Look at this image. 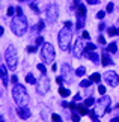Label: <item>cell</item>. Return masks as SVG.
<instances>
[{
  "mask_svg": "<svg viewBox=\"0 0 119 122\" xmlns=\"http://www.w3.org/2000/svg\"><path fill=\"white\" fill-rule=\"evenodd\" d=\"M12 95H14V101H15L18 106L26 107L27 104H29V95H27L24 86H21V84H18V83L14 84V87H12Z\"/></svg>",
  "mask_w": 119,
  "mask_h": 122,
  "instance_id": "obj_1",
  "label": "cell"
},
{
  "mask_svg": "<svg viewBox=\"0 0 119 122\" xmlns=\"http://www.w3.org/2000/svg\"><path fill=\"white\" fill-rule=\"evenodd\" d=\"M27 27H29V24H27V18L24 15H17L11 21V30L14 32V35H17V36L24 35L27 32Z\"/></svg>",
  "mask_w": 119,
  "mask_h": 122,
  "instance_id": "obj_2",
  "label": "cell"
},
{
  "mask_svg": "<svg viewBox=\"0 0 119 122\" xmlns=\"http://www.w3.org/2000/svg\"><path fill=\"white\" fill-rule=\"evenodd\" d=\"M71 38H72V33H71L69 27H63L60 32H59V47L63 51H68L69 50V44H71Z\"/></svg>",
  "mask_w": 119,
  "mask_h": 122,
  "instance_id": "obj_3",
  "label": "cell"
},
{
  "mask_svg": "<svg viewBox=\"0 0 119 122\" xmlns=\"http://www.w3.org/2000/svg\"><path fill=\"white\" fill-rule=\"evenodd\" d=\"M5 60H6L9 69H15L17 62H18V56H17V48L14 45H9L6 51H5Z\"/></svg>",
  "mask_w": 119,
  "mask_h": 122,
  "instance_id": "obj_4",
  "label": "cell"
},
{
  "mask_svg": "<svg viewBox=\"0 0 119 122\" xmlns=\"http://www.w3.org/2000/svg\"><path fill=\"white\" fill-rule=\"evenodd\" d=\"M41 56H42V60H44V63H53V59H54V48L51 44H42V48H41Z\"/></svg>",
  "mask_w": 119,
  "mask_h": 122,
  "instance_id": "obj_5",
  "label": "cell"
},
{
  "mask_svg": "<svg viewBox=\"0 0 119 122\" xmlns=\"http://www.w3.org/2000/svg\"><path fill=\"white\" fill-rule=\"evenodd\" d=\"M97 109H95V112H97V115L101 118V116L106 113V112H110V97H107V95H104L101 97L99 100L97 101Z\"/></svg>",
  "mask_w": 119,
  "mask_h": 122,
  "instance_id": "obj_6",
  "label": "cell"
},
{
  "mask_svg": "<svg viewBox=\"0 0 119 122\" xmlns=\"http://www.w3.org/2000/svg\"><path fill=\"white\" fill-rule=\"evenodd\" d=\"M48 89H50V80L45 74H42V78L36 83V92L39 95H44V93L48 92Z\"/></svg>",
  "mask_w": 119,
  "mask_h": 122,
  "instance_id": "obj_7",
  "label": "cell"
},
{
  "mask_svg": "<svg viewBox=\"0 0 119 122\" xmlns=\"http://www.w3.org/2000/svg\"><path fill=\"white\" fill-rule=\"evenodd\" d=\"M47 21L51 23V24H54L56 20H57V17H59V11H57V6L56 5H48V8H47Z\"/></svg>",
  "mask_w": 119,
  "mask_h": 122,
  "instance_id": "obj_8",
  "label": "cell"
},
{
  "mask_svg": "<svg viewBox=\"0 0 119 122\" xmlns=\"http://www.w3.org/2000/svg\"><path fill=\"white\" fill-rule=\"evenodd\" d=\"M86 50V47L83 44V38H77V41L74 42V48H72V54L75 57H82L83 51Z\"/></svg>",
  "mask_w": 119,
  "mask_h": 122,
  "instance_id": "obj_9",
  "label": "cell"
},
{
  "mask_svg": "<svg viewBox=\"0 0 119 122\" xmlns=\"http://www.w3.org/2000/svg\"><path fill=\"white\" fill-rule=\"evenodd\" d=\"M104 80H106V83H109L110 86H118V83H119V77H118V74L116 72H113V71H109L104 74Z\"/></svg>",
  "mask_w": 119,
  "mask_h": 122,
  "instance_id": "obj_10",
  "label": "cell"
},
{
  "mask_svg": "<svg viewBox=\"0 0 119 122\" xmlns=\"http://www.w3.org/2000/svg\"><path fill=\"white\" fill-rule=\"evenodd\" d=\"M62 74H63L65 81H72V71H71L69 65H63V66H62Z\"/></svg>",
  "mask_w": 119,
  "mask_h": 122,
  "instance_id": "obj_11",
  "label": "cell"
},
{
  "mask_svg": "<svg viewBox=\"0 0 119 122\" xmlns=\"http://www.w3.org/2000/svg\"><path fill=\"white\" fill-rule=\"evenodd\" d=\"M17 115L20 116L21 119H29L30 118V110H29V107H18L17 109Z\"/></svg>",
  "mask_w": 119,
  "mask_h": 122,
  "instance_id": "obj_12",
  "label": "cell"
},
{
  "mask_svg": "<svg viewBox=\"0 0 119 122\" xmlns=\"http://www.w3.org/2000/svg\"><path fill=\"white\" fill-rule=\"evenodd\" d=\"M2 83H3V86L8 84V69L5 65H2Z\"/></svg>",
  "mask_w": 119,
  "mask_h": 122,
  "instance_id": "obj_13",
  "label": "cell"
},
{
  "mask_svg": "<svg viewBox=\"0 0 119 122\" xmlns=\"http://www.w3.org/2000/svg\"><path fill=\"white\" fill-rule=\"evenodd\" d=\"M112 63V59H110V56H109V53H107V50L103 53V65L104 66H107V65H110Z\"/></svg>",
  "mask_w": 119,
  "mask_h": 122,
  "instance_id": "obj_14",
  "label": "cell"
},
{
  "mask_svg": "<svg viewBox=\"0 0 119 122\" xmlns=\"http://www.w3.org/2000/svg\"><path fill=\"white\" fill-rule=\"evenodd\" d=\"M84 17H86V15H82V14H78L77 24H75V27H77V29H82V27L84 26Z\"/></svg>",
  "mask_w": 119,
  "mask_h": 122,
  "instance_id": "obj_15",
  "label": "cell"
},
{
  "mask_svg": "<svg viewBox=\"0 0 119 122\" xmlns=\"http://www.w3.org/2000/svg\"><path fill=\"white\" fill-rule=\"evenodd\" d=\"M88 57L92 60L93 63H99V57H98V54H97V53H92V51L89 53V51H88Z\"/></svg>",
  "mask_w": 119,
  "mask_h": 122,
  "instance_id": "obj_16",
  "label": "cell"
},
{
  "mask_svg": "<svg viewBox=\"0 0 119 122\" xmlns=\"http://www.w3.org/2000/svg\"><path fill=\"white\" fill-rule=\"evenodd\" d=\"M89 116L92 118V122H99V116L97 115L95 110H89Z\"/></svg>",
  "mask_w": 119,
  "mask_h": 122,
  "instance_id": "obj_17",
  "label": "cell"
},
{
  "mask_svg": "<svg viewBox=\"0 0 119 122\" xmlns=\"http://www.w3.org/2000/svg\"><path fill=\"white\" fill-rule=\"evenodd\" d=\"M107 51H109V53H116V51H118V45H116V42H112V44L107 47Z\"/></svg>",
  "mask_w": 119,
  "mask_h": 122,
  "instance_id": "obj_18",
  "label": "cell"
},
{
  "mask_svg": "<svg viewBox=\"0 0 119 122\" xmlns=\"http://www.w3.org/2000/svg\"><path fill=\"white\" fill-rule=\"evenodd\" d=\"M26 81L29 84H36V80H35V77H33V74H27V76H26Z\"/></svg>",
  "mask_w": 119,
  "mask_h": 122,
  "instance_id": "obj_19",
  "label": "cell"
},
{
  "mask_svg": "<svg viewBox=\"0 0 119 122\" xmlns=\"http://www.w3.org/2000/svg\"><path fill=\"white\" fill-rule=\"evenodd\" d=\"M29 5H30V8H32V11H33V12L39 14V9H38V6H36V0H30Z\"/></svg>",
  "mask_w": 119,
  "mask_h": 122,
  "instance_id": "obj_20",
  "label": "cell"
},
{
  "mask_svg": "<svg viewBox=\"0 0 119 122\" xmlns=\"http://www.w3.org/2000/svg\"><path fill=\"white\" fill-rule=\"evenodd\" d=\"M93 102H95V100H93L92 97H89V98H86V100H84V107H92Z\"/></svg>",
  "mask_w": 119,
  "mask_h": 122,
  "instance_id": "obj_21",
  "label": "cell"
},
{
  "mask_svg": "<svg viewBox=\"0 0 119 122\" xmlns=\"http://www.w3.org/2000/svg\"><path fill=\"white\" fill-rule=\"evenodd\" d=\"M59 93H60V95L63 97V98H66V97H69V93H71V92H69V89H63V87H60V89H59Z\"/></svg>",
  "mask_w": 119,
  "mask_h": 122,
  "instance_id": "obj_22",
  "label": "cell"
},
{
  "mask_svg": "<svg viewBox=\"0 0 119 122\" xmlns=\"http://www.w3.org/2000/svg\"><path fill=\"white\" fill-rule=\"evenodd\" d=\"M89 78H90V80H92V81H101V76H99L98 72H95V74H92V76H90Z\"/></svg>",
  "mask_w": 119,
  "mask_h": 122,
  "instance_id": "obj_23",
  "label": "cell"
},
{
  "mask_svg": "<svg viewBox=\"0 0 119 122\" xmlns=\"http://www.w3.org/2000/svg\"><path fill=\"white\" fill-rule=\"evenodd\" d=\"M84 72H86V69H84L83 66H80V68H77V71H75V74H77L78 77H82V76H84Z\"/></svg>",
  "mask_w": 119,
  "mask_h": 122,
  "instance_id": "obj_24",
  "label": "cell"
},
{
  "mask_svg": "<svg viewBox=\"0 0 119 122\" xmlns=\"http://www.w3.org/2000/svg\"><path fill=\"white\" fill-rule=\"evenodd\" d=\"M90 84H92V80L89 78V80H83L82 83H80V86H82V87H88V86H90Z\"/></svg>",
  "mask_w": 119,
  "mask_h": 122,
  "instance_id": "obj_25",
  "label": "cell"
},
{
  "mask_svg": "<svg viewBox=\"0 0 119 122\" xmlns=\"http://www.w3.org/2000/svg\"><path fill=\"white\" fill-rule=\"evenodd\" d=\"M44 26H45V24H44V21L41 20V21L36 24V27H33V30H42V29H44Z\"/></svg>",
  "mask_w": 119,
  "mask_h": 122,
  "instance_id": "obj_26",
  "label": "cell"
},
{
  "mask_svg": "<svg viewBox=\"0 0 119 122\" xmlns=\"http://www.w3.org/2000/svg\"><path fill=\"white\" fill-rule=\"evenodd\" d=\"M107 32H109V35H110V36L118 35V29H115V27H110V29H107Z\"/></svg>",
  "mask_w": 119,
  "mask_h": 122,
  "instance_id": "obj_27",
  "label": "cell"
},
{
  "mask_svg": "<svg viewBox=\"0 0 119 122\" xmlns=\"http://www.w3.org/2000/svg\"><path fill=\"white\" fill-rule=\"evenodd\" d=\"M51 119H53V122H62L60 116H59V115H56V113H53V115H51Z\"/></svg>",
  "mask_w": 119,
  "mask_h": 122,
  "instance_id": "obj_28",
  "label": "cell"
},
{
  "mask_svg": "<svg viewBox=\"0 0 119 122\" xmlns=\"http://www.w3.org/2000/svg\"><path fill=\"white\" fill-rule=\"evenodd\" d=\"M98 92L101 93V95H104V93H106V86H103V84H99V86H98Z\"/></svg>",
  "mask_w": 119,
  "mask_h": 122,
  "instance_id": "obj_29",
  "label": "cell"
},
{
  "mask_svg": "<svg viewBox=\"0 0 119 122\" xmlns=\"http://www.w3.org/2000/svg\"><path fill=\"white\" fill-rule=\"evenodd\" d=\"M95 48H97V45H93V44H88L86 45V51H93Z\"/></svg>",
  "mask_w": 119,
  "mask_h": 122,
  "instance_id": "obj_30",
  "label": "cell"
},
{
  "mask_svg": "<svg viewBox=\"0 0 119 122\" xmlns=\"http://www.w3.org/2000/svg\"><path fill=\"white\" fill-rule=\"evenodd\" d=\"M38 69H39V72H41V74H45V72H47V71H45V66H44L42 63L38 65Z\"/></svg>",
  "mask_w": 119,
  "mask_h": 122,
  "instance_id": "obj_31",
  "label": "cell"
},
{
  "mask_svg": "<svg viewBox=\"0 0 119 122\" xmlns=\"http://www.w3.org/2000/svg\"><path fill=\"white\" fill-rule=\"evenodd\" d=\"M104 17H106V12H104V11H99V12L97 14V18H99V20H103Z\"/></svg>",
  "mask_w": 119,
  "mask_h": 122,
  "instance_id": "obj_32",
  "label": "cell"
},
{
  "mask_svg": "<svg viewBox=\"0 0 119 122\" xmlns=\"http://www.w3.org/2000/svg\"><path fill=\"white\" fill-rule=\"evenodd\" d=\"M78 112H80V115H86V113H89V112L84 109V107H78Z\"/></svg>",
  "mask_w": 119,
  "mask_h": 122,
  "instance_id": "obj_33",
  "label": "cell"
},
{
  "mask_svg": "<svg viewBox=\"0 0 119 122\" xmlns=\"http://www.w3.org/2000/svg\"><path fill=\"white\" fill-rule=\"evenodd\" d=\"M113 9H115L113 3H109V5H107V12H113Z\"/></svg>",
  "mask_w": 119,
  "mask_h": 122,
  "instance_id": "obj_34",
  "label": "cell"
},
{
  "mask_svg": "<svg viewBox=\"0 0 119 122\" xmlns=\"http://www.w3.org/2000/svg\"><path fill=\"white\" fill-rule=\"evenodd\" d=\"M14 12H15V9L11 6V8H8V12L6 14H8V15H14Z\"/></svg>",
  "mask_w": 119,
  "mask_h": 122,
  "instance_id": "obj_35",
  "label": "cell"
},
{
  "mask_svg": "<svg viewBox=\"0 0 119 122\" xmlns=\"http://www.w3.org/2000/svg\"><path fill=\"white\" fill-rule=\"evenodd\" d=\"M98 42H99L101 45H106V39H104V36H99V38H98Z\"/></svg>",
  "mask_w": 119,
  "mask_h": 122,
  "instance_id": "obj_36",
  "label": "cell"
},
{
  "mask_svg": "<svg viewBox=\"0 0 119 122\" xmlns=\"http://www.w3.org/2000/svg\"><path fill=\"white\" fill-rule=\"evenodd\" d=\"M42 42H44V38H42V36H38V38H36V44H38V45H41Z\"/></svg>",
  "mask_w": 119,
  "mask_h": 122,
  "instance_id": "obj_37",
  "label": "cell"
},
{
  "mask_svg": "<svg viewBox=\"0 0 119 122\" xmlns=\"http://www.w3.org/2000/svg\"><path fill=\"white\" fill-rule=\"evenodd\" d=\"M72 121H74V122H78V121H80V116L75 115V113H72Z\"/></svg>",
  "mask_w": 119,
  "mask_h": 122,
  "instance_id": "obj_38",
  "label": "cell"
},
{
  "mask_svg": "<svg viewBox=\"0 0 119 122\" xmlns=\"http://www.w3.org/2000/svg\"><path fill=\"white\" fill-rule=\"evenodd\" d=\"M86 2H88L89 5H98V3H99V0H86Z\"/></svg>",
  "mask_w": 119,
  "mask_h": 122,
  "instance_id": "obj_39",
  "label": "cell"
},
{
  "mask_svg": "<svg viewBox=\"0 0 119 122\" xmlns=\"http://www.w3.org/2000/svg\"><path fill=\"white\" fill-rule=\"evenodd\" d=\"M27 51H29V53H35V51H36V47H27Z\"/></svg>",
  "mask_w": 119,
  "mask_h": 122,
  "instance_id": "obj_40",
  "label": "cell"
},
{
  "mask_svg": "<svg viewBox=\"0 0 119 122\" xmlns=\"http://www.w3.org/2000/svg\"><path fill=\"white\" fill-rule=\"evenodd\" d=\"M89 38H90V35L88 32H83V39H89Z\"/></svg>",
  "mask_w": 119,
  "mask_h": 122,
  "instance_id": "obj_41",
  "label": "cell"
},
{
  "mask_svg": "<svg viewBox=\"0 0 119 122\" xmlns=\"http://www.w3.org/2000/svg\"><path fill=\"white\" fill-rule=\"evenodd\" d=\"M98 29H99V30H104V29H106V24H104V23H99Z\"/></svg>",
  "mask_w": 119,
  "mask_h": 122,
  "instance_id": "obj_42",
  "label": "cell"
},
{
  "mask_svg": "<svg viewBox=\"0 0 119 122\" xmlns=\"http://www.w3.org/2000/svg\"><path fill=\"white\" fill-rule=\"evenodd\" d=\"M11 80H12V83H15V84H17V83H18V77H17V76H12Z\"/></svg>",
  "mask_w": 119,
  "mask_h": 122,
  "instance_id": "obj_43",
  "label": "cell"
},
{
  "mask_svg": "<svg viewBox=\"0 0 119 122\" xmlns=\"http://www.w3.org/2000/svg\"><path fill=\"white\" fill-rule=\"evenodd\" d=\"M15 12H17V15H23V11H21V8H17V9H15Z\"/></svg>",
  "mask_w": 119,
  "mask_h": 122,
  "instance_id": "obj_44",
  "label": "cell"
},
{
  "mask_svg": "<svg viewBox=\"0 0 119 122\" xmlns=\"http://www.w3.org/2000/svg\"><path fill=\"white\" fill-rule=\"evenodd\" d=\"M80 100H82V97H80V95H75V97H74V102H77V101H80Z\"/></svg>",
  "mask_w": 119,
  "mask_h": 122,
  "instance_id": "obj_45",
  "label": "cell"
},
{
  "mask_svg": "<svg viewBox=\"0 0 119 122\" xmlns=\"http://www.w3.org/2000/svg\"><path fill=\"white\" fill-rule=\"evenodd\" d=\"M56 81H57L59 84H62V81H63V77H57V78H56Z\"/></svg>",
  "mask_w": 119,
  "mask_h": 122,
  "instance_id": "obj_46",
  "label": "cell"
},
{
  "mask_svg": "<svg viewBox=\"0 0 119 122\" xmlns=\"http://www.w3.org/2000/svg\"><path fill=\"white\" fill-rule=\"evenodd\" d=\"M71 26H72V23H71V21H66L65 23V27H71Z\"/></svg>",
  "mask_w": 119,
  "mask_h": 122,
  "instance_id": "obj_47",
  "label": "cell"
},
{
  "mask_svg": "<svg viewBox=\"0 0 119 122\" xmlns=\"http://www.w3.org/2000/svg\"><path fill=\"white\" fill-rule=\"evenodd\" d=\"M56 68H57V65H56V63H51V69H53V71H56Z\"/></svg>",
  "mask_w": 119,
  "mask_h": 122,
  "instance_id": "obj_48",
  "label": "cell"
},
{
  "mask_svg": "<svg viewBox=\"0 0 119 122\" xmlns=\"http://www.w3.org/2000/svg\"><path fill=\"white\" fill-rule=\"evenodd\" d=\"M110 122H119V116H116V118H113Z\"/></svg>",
  "mask_w": 119,
  "mask_h": 122,
  "instance_id": "obj_49",
  "label": "cell"
},
{
  "mask_svg": "<svg viewBox=\"0 0 119 122\" xmlns=\"http://www.w3.org/2000/svg\"><path fill=\"white\" fill-rule=\"evenodd\" d=\"M118 35H119V29H118Z\"/></svg>",
  "mask_w": 119,
  "mask_h": 122,
  "instance_id": "obj_50",
  "label": "cell"
},
{
  "mask_svg": "<svg viewBox=\"0 0 119 122\" xmlns=\"http://www.w3.org/2000/svg\"><path fill=\"white\" fill-rule=\"evenodd\" d=\"M116 107H118V109H119V104H118V106H116Z\"/></svg>",
  "mask_w": 119,
  "mask_h": 122,
  "instance_id": "obj_51",
  "label": "cell"
},
{
  "mask_svg": "<svg viewBox=\"0 0 119 122\" xmlns=\"http://www.w3.org/2000/svg\"><path fill=\"white\" fill-rule=\"evenodd\" d=\"M20 2H24V0H20Z\"/></svg>",
  "mask_w": 119,
  "mask_h": 122,
  "instance_id": "obj_52",
  "label": "cell"
}]
</instances>
